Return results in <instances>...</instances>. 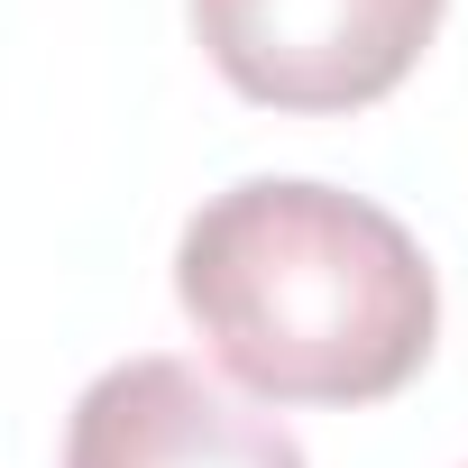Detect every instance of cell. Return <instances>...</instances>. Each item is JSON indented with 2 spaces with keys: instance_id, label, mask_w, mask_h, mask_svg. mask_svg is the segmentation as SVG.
I'll use <instances>...</instances> for the list:
<instances>
[{
  "instance_id": "2",
  "label": "cell",
  "mask_w": 468,
  "mask_h": 468,
  "mask_svg": "<svg viewBox=\"0 0 468 468\" xmlns=\"http://www.w3.org/2000/svg\"><path fill=\"white\" fill-rule=\"evenodd\" d=\"M193 28L229 92L267 111H358L413 74L441 0H193Z\"/></svg>"
},
{
  "instance_id": "1",
  "label": "cell",
  "mask_w": 468,
  "mask_h": 468,
  "mask_svg": "<svg viewBox=\"0 0 468 468\" xmlns=\"http://www.w3.org/2000/svg\"><path fill=\"white\" fill-rule=\"evenodd\" d=\"M175 294L211 358L267 404H377L441 331L413 229L313 175H249L184 220Z\"/></svg>"
},
{
  "instance_id": "3",
  "label": "cell",
  "mask_w": 468,
  "mask_h": 468,
  "mask_svg": "<svg viewBox=\"0 0 468 468\" xmlns=\"http://www.w3.org/2000/svg\"><path fill=\"white\" fill-rule=\"evenodd\" d=\"M65 468H303V441L193 358H120L83 386Z\"/></svg>"
}]
</instances>
